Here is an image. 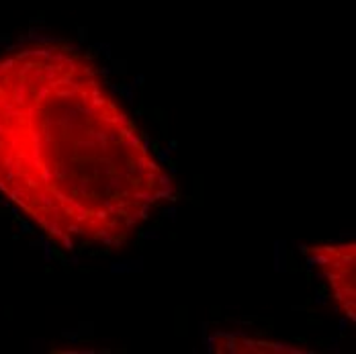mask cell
Masks as SVG:
<instances>
[{
	"mask_svg": "<svg viewBox=\"0 0 356 354\" xmlns=\"http://www.w3.org/2000/svg\"><path fill=\"white\" fill-rule=\"evenodd\" d=\"M0 195L60 248L115 250L177 182L99 66L43 41L0 54Z\"/></svg>",
	"mask_w": 356,
	"mask_h": 354,
	"instance_id": "obj_1",
	"label": "cell"
},
{
	"mask_svg": "<svg viewBox=\"0 0 356 354\" xmlns=\"http://www.w3.org/2000/svg\"><path fill=\"white\" fill-rule=\"evenodd\" d=\"M314 266L320 271L330 295L342 316L356 319L355 309V242L314 244L305 248Z\"/></svg>",
	"mask_w": 356,
	"mask_h": 354,
	"instance_id": "obj_2",
	"label": "cell"
},
{
	"mask_svg": "<svg viewBox=\"0 0 356 354\" xmlns=\"http://www.w3.org/2000/svg\"><path fill=\"white\" fill-rule=\"evenodd\" d=\"M215 348L221 353H297V348H286L285 344L264 342V340H248V338H234L223 336Z\"/></svg>",
	"mask_w": 356,
	"mask_h": 354,
	"instance_id": "obj_3",
	"label": "cell"
}]
</instances>
